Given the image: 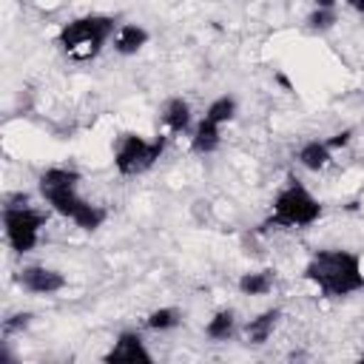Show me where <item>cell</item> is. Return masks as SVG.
Instances as JSON below:
<instances>
[{
    "instance_id": "6",
    "label": "cell",
    "mask_w": 364,
    "mask_h": 364,
    "mask_svg": "<svg viewBox=\"0 0 364 364\" xmlns=\"http://www.w3.org/2000/svg\"><path fill=\"white\" fill-rule=\"evenodd\" d=\"M165 151V136H154L145 139L139 134H122L114 151V165L122 176H136L145 173L148 168L156 165V159Z\"/></svg>"
},
{
    "instance_id": "17",
    "label": "cell",
    "mask_w": 364,
    "mask_h": 364,
    "mask_svg": "<svg viewBox=\"0 0 364 364\" xmlns=\"http://www.w3.org/2000/svg\"><path fill=\"white\" fill-rule=\"evenodd\" d=\"M182 321V316H179V310L176 307H159V310H154V313H148V318H145V324L151 327V330H173L176 324Z\"/></svg>"
},
{
    "instance_id": "1",
    "label": "cell",
    "mask_w": 364,
    "mask_h": 364,
    "mask_svg": "<svg viewBox=\"0 0 364 364\" xmlns=\"http://www.w3.org/2000/svg\"><path fill=\"white\" fill-rule=\"evenodd\" d=\"M80 173L71 168H48L40 173V193L43 199L65 219H71L82 230H97L105 222V208L91 205L77 193Z\"/></svg>"
},
{
    "instance_id": "23",
    "label": "cell",
    "mask_w": 364,
    "mask_h": 364,
    "mask_svg": "<svg viewBox=\"0 0 364 364\" xmlns=\"http://www.w3.org/2000/svg\"><path fill=\"white\" fill-rule=\"evenodd\" d=\"M361 358H364V355H361Z\"/></svg>"
},
{
    "instance_id": "4",
    "label": "cell",
    "mask_w": 364,
    "mask_h": 364,
    "mask_svg": "<svg viewBox=\"0 0 364 364\" xmlns=\"http://www.w3.org/2000/svg\"><path fill=\"white\" fill-rule=\"evenodd\" d=\"M318 216H321L318 199L299 179H287V185L273 199V213L267 222L279 228H307Z\"/></svg>"
},
{
    "instance_id": "14",
    "label": "cell",
    "mask_w": 364,
    "mask_h": 364,
    "mask_svg": "<svg viewBox=\"0 0 364 364\" xmlns=\"http://www.w3.org/2000/svg\"><path fill=\"white\" fill-rule=\"evenodd\" d=\"M233 333H236V313L233 310H219L205 324V336L213 338V341H228Z\"/></svg>"
},
{
    "instance_id": "16",
    "label": "cell",
    "mask_w": 364,
    "mask_h": 364,
    "mask_svg": "<svg viewBox=\"0 0 364 364\" xmlns=\"http://www.w3.org/2000/svg\"><path fill=\"white\" fill-rule=\"evenodd\" d=\"M205 117L208 119H213L216 125H225V122H230L233 117H236V100L233 97H216L210 105H208V111H205Z\"/></svg>"
},
{
    "instance_id": "3",
    "label": "cell",
    "mask_w": 364,
    "mask_h": 364,
    "mask_svg": "<svg viewBox=\"0 0 364 364\" xmlns=\"http://www.w3.org/2000/svg\"><path fill=\"white\" fill-rule=\"evenodd\" d=\"M117 28H119L117 20L108 14H82V17H74L71 23H65L60 28L57 46L68 60L85 63L102 51V46L114 37Z\"/></svg>"
},
{
    "instance_id": "20",
    "label": "cell",
    "mask_w": 364,
    "mask_h": 364,
    "mask_svg": "<svg viewBox=\"0 0 364 364\" xmlns=\"http://www.w3.org/2000/svg\"><path fill=\"white\" fill-rule=\"evenodd\" d=\"M350 139H353V131H350V128H344V131L333 134V136H330V139H324V142L330 145V151H336V148H344V145H350Z\"/></svg>"
},
{
    "instance_id": "18",
    "label": "cell",
    "mask_w": 364,
    "mask_h": 364,
    "mask_svg": "<svg viewBox=\"0 0 364 364\" xmlns=\"http://www.w3.org/2000/svg\"><path fill=\"white\" fill-rule=\"evenodd\" d=\"M307 23H310L313 31H327V28H333V23H336V9H316V11L307 17Z\"/></svg>"
},
{
    "instance_id": "7",
    "label": "cell",
    "mask_w": 364,
    "mask_h": 364,
    "mask_svg": "<svg viewBox=\"0 0 364 364\" xmlns=\"http://www.w3.org/2000/svg\"><path fill=\"white\" fill-rule=\"evenodd\" d=\"M17 282L23 284V290L28 293H37V296H51L57 290L65 287V276L54 267H46V264H28L17 273Z\"/></svg>"
},
{
    "instance_id": "11",
    "label": "cell",
    "mask_w": 364,
    "mask_h": 364,
    "mask_svg": "<svg viewBox=\"0 0 364 364\" xmlns=\"http://www.w3.org/2000/svg\"><path fill=\"white\" fill-rule=\"evenodd\" d=\"M162 122L168 125L171 134H185L191 128V105L182 97H171L162 108Z\"/></svg>"
},
{
    "instance_id": "15",
    "label": "cell",
    "mask_w": 364,
    "mask_h": 364,
    "mask_svg": "<svg viewBox=\"0 0 364 364\" xmlns=\"http://www.w3.org/2000/svg\"><path fill=\"white\" fill-rule=\"evenodd\" d=\"M273 287V273L270 270H253V273H242L239 279V290L245 296H264Z\"/></svg>"
},
{
    "instance_id": "5",
    "label": "cell",
    "mask_w": 364,
    "mask_h": 364,
    "mask_svg": "<svg viewBox=\"0 0 364 364\" xmlns=\"http://www.w3.org/2000/svg\"><path fill=\"white\" fill-rule=\"evenodd\" d=\"M46 225V213L28 208V196H11L9 205L3 208V228L6 239L14 253H28L37 247L40 228Z\"/></svg>"
},
{
    "instance_id": "19",
    "label": "cell",
    "mask_w": 364,
    "mask_h": 364,
    "mask_svg": "<svg viewBox=\"0 0 364 364\" xmlns=\"http://www.w3.org/2000/svg\"><path fill=\"white\" fill-rule=\"evenodd\" d=\"M28 321H31V313H17V316H11V318L3 321V333H14V330L26 327Z\"/></svg>"
},
{
    "instance_id": "8",
    "label": "cell",
    "mask_w": 364,
    "mask_h": 364,
    "mask_svg": "<svg viewBox=\"0 0 364 364\" xmlns=\"http://www.w3.org/2000/svg\"><path fill=\"white\" fill-rule=\"evenodd\" d=\"M105 361H131V364L145 361L148 364V361H154V355L148 353V347H145V341L136 330H122L117 336L114 347L105 353Z\"/></svg>"
},
{
    "instance_id": "22",
    "label": "cell",
    "mask_w": 364,
    "mask_h": 364,
    "mask_svg": "<svg viewBox=\"0 0 364 364\" xmlns=\"http://www.w3.org/2000/svg\"><path fill=\"white\" fill-rule=\"evenodd\" d=\"M347 6H350V9H355V11H361V14H364V0H347Z\"/></svg>"
},
{
    "instance_id": "21",
    "label": "cell",
    "mask_w": 364,
    "mask_h": 364,
    "mask_svg": "<svg viewBox=\"0 0 364 364\" xmlns=\"http://www.w3.org/2000/svg\"><path fill=\"white\" fill-rule=\"evenodd\" d=\"M313 3H316V9H336L338 0H313Z\"/></svg>"
},
{
    "instance_id": "12",
    "label": "cell",
    "mask_w": 364,
    "mask_h": 364,
    "mask_svg": "<svg viewBox=\"0 0 364 364\" xmlns=\"http://www.w3.org/2000/svg\"><path fill=\"white\" fill-rule=\"evenodd\" d=\"M330 145L324 142V139H310V142H304L301 148H299V154H296V159H299V165L301 168H307V171H324L327 165H330Z\"/></svg>"
},
{
    "instance_id": "9",
    "label": "cell",
    "mask_w": 364,
    "mask_h": 364,
    "mask_svg": "<svg viewBox=\"0 0 364 364\" xmlns=\"http://www.w3.org/2000/svg\"><path fill=\"white\" fill-rule=\"evenodd\" d=\"M148 31L142 28V26H136V23H122L119 28H117V34H114V51L117 54H122V57H131V54H136L142 46H148Z\"/></svg>"
},
{
    "instance_id": "13",
    "label": "cell",
    "mask_w": 364,
    "mask_h": 364,
    "mask_svg": "<svg viewBox=\"0 0 364 364\" xmlns=\"http://www.w3.org/2000/svg\"><path fill=\"white\" fill-rule=\"evenodd\" d=\"M282 318V310H264V313H259L256 318H250L247 324H245V338H247V344H264L267 338H270V333H273V327H276V321Z\"/></svg>"
},
{
    "instance_id": "2",
    "label": "cell",
    "mask_w": 364,
    "mask_h": 364,
    "mask_svg": "<svg viewBox=\"0 0 364 364\" xmlns=\"http://www.w3.org/2000/svg\"><path fill=\"white\" fill-rule=\"evenodd\" d=\"M304 279L316 284L327 299H341L364 290L361 259L350 250H318L304 264Z\"/></svg>"
},
{
    "instance_id": "10",
    "label": "cell",
    "mask_w": 364,
    "mask_h": 364,
    "mask_svg": "<svg viewBox=\"0 0 364 364\" xmlns=\"http://www.w3.org/2000/svg\"><path fill=\"white\" fill-rule=\"evenodd\" d=\"M222 142V125H216L213 119L202 117L193 128V136H191V151L193 154H213Z\"/></svg>"
}]
</instances>
